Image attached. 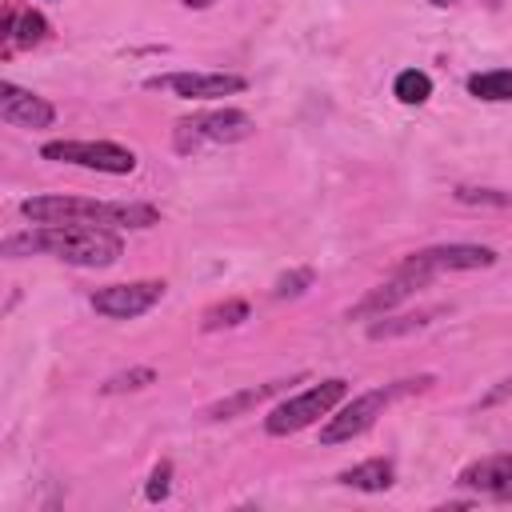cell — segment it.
<instances>
[{
  "label": "cell",
  "mask_w": 512,
  "mask_h": 512,
  "mask_svg": "<svg viewBox=\"0 0 512 512\" xmlns=\"http://www.w3.org/2000/svg\"><path fill=\"white\" fill-rule=\"evenodd\" d=\"M184 8H208V4H216V0H180Z\"/></svg>",
  "instance_id": "25"
},
{
  "label": "cell",
  "mask_w": 512,
  "mask_h": 512,
  "mask_svg": "<svg viewBox=\"0 0 512 512\" xmlns=\"http://www.w3.org/2000/svg\"><path fill=\"white\" fill-rule=\"evenodd\" d=\"M336 480L348 484V488H360V492H388L392 480H396V468H392V460L376 456V460H364L356 468H344Z\"/></svg>",
  "instance_id": "15"
},
{
  "label": "cell",
  "mask_w": 512,
  "mask_h": 512,
  "mask_svg": "<svg viewBox=\"0 0 512 512\" xmlns=\"http://www.w3.org/2000/svg\"><path fill=\"white\" fill-rule=\"evenodd\" d=\"M392 92H396V100H400V104H424V100L432 96V76H428V72H420V68H408V72H400V76H396Z\"/></svg>",
  "instance_id": "19"
},
{
  "label": "cell",
  "mask_w": 512,
  "mask_h": 512,
  "mask_svg": "<svg viewBox=\"0 0 512 512\" xmlns=\"http://www.w3.org/2000/svg\"><path fill=\"white\" fill-rule=\"evenodd\" d=\"M152 380H156V368H128V372H120V376L104 380V384H100V392H104V396L136 392V388H144V384H152Z\"/></svg>",
  "instance_id": "20"
},
{
  "label": "cell",
  "mask_w": 512,
  "mask_h": 512,
  "mask_svg": "<svg viewBox=\"0 0 512 512\" xmlns=\"http://www.w3.org/2000/svg\"><path fill=\"white\" fill-rule=\"evenodd\" d=\"M164 280H128V284H108L92 292V308L108 320H132L140 312H148L152 304H160L164 296Z\"/></svg>",
  "instance_id": "9"
},
{
  "label": "cell",
  "mask_w": 512,
  "mask_h": 512,
  "mask_svg": "<svg viewBox=\"0 0 512 512\" xmlns=\"http://www.w3.org/2000/svg\"><path fill=\"white\" fill-rule=\"evenodd\" d=\"M148 88L172 92L180 100H216V96L244 92L248 80L236 76V72H164V76H152Z\"/></svg>",
  "instance_id": "8"
},
{
  "label": "cell",
  "mask_w": 512,
  "mask_h": 512,
  "mask_svg": "<svg viewBox=\"0 0 512 512\" xmlns=\"http://www.w3.org/2000/svg\"><path fill=\"white\" fill-rule=\"evenodd\" d=\"M468 92H472L476 100H492V104L512 100V68H492V72L468 76Z\"/></svg>",
  "instance_id": "17"
},
{
  "label": "cell",
  "mask_w": 512,
  "mask_h": 512,
  "mask_svg": "<svg viewBox=\"0 0 512 512\" xmlns=\"http://www.w3.org/2000/svg\"><path fill=\"white\" fill-rule=\"evenodd\" d=\"M312 280H316V272H312V268H292V272H284V276L276 280L272 296H276V300H288V296H304V292L312 288Z\"/></svg>",
  "instance_id": "22"
},
{
  "label": "cell",
  "mask_w": 512,
  "mask_h": 512,
  "mask_svg": "<svg viewBox=\"0 0 512 512\" xmlns=\"http://www.w3.org/2000/svg\"><path fill=\"white\" fill-rule=\"evenodd\" d=\"M432 4H452V0H432Z\"/></svg>",
  "instance_id": "26"
},
{
  "label": "cell",
  "mask_w": 512,
  "mask_h": 512,
  "mask_svg": "<svg viewBox=\"0 0 512 512\" xmlns=\"http://www.w3.org/2000/svg\"><path fill=\"white\" fill-rule=\"evenodd\" d=\"M344 396H348V380H340V376L320 380V384L304 388L300 396H288L284 404H276V408L268 412L264 428H268V436H292V432L316 424L320 416H328Z\"/></svg>",
  "instance_id": "4"
},
{
  "label": "cell",
  "mask_w": 512,
  "mask_h": 512,
  "mask_svg": "<svg viewBox=\"0 0 512 512\" xmlns=\"http://www.w3.org/2000/svg\"><path fill=\"white\" fill-rule=\"evenodd\" d=\"M40 156L56 160V164H76V168L108 172V176H128L136 168V152L116 144V140H48L40 148Z\"/></svg>",
  "instance_id": "6"
},
{
  "label": "cell",
  "mask_w": 512,
  "mask_h": 512,
  "mask_svg": "<svg viewBox=\"0 0 512 512\" xmlns=\"http://www.w3.org/2000/svg\"><path fill=\"white\" fill-rule=\"evenodd\" d=\"M436 376H416V380H396V384H384V388H368L360 396H352L336 416H328V424L320 428V444H344V440H356L364 436L376 416H384V408L400 396H412V392H424L432 388Z\"/></svg>",
  "instance_id": "3"
},
{
  "label": "cell",
  "mask_w": 512,
  "mask_h": 512,
  "mask_svg": "<svg viewBox=\"0 0 512 512\" xmlns=\"http://www.w3.org/2000/svg\"><path fill=\"white\" fill-rule=\"evenodd\" d=\"M500 400H512V376L500 380L496 388H488V392L480 396V408H492V404H500Z\"/></svg>",
  "instance_id": "24"
},
{
  "label": "cell",
  "mask_w": 512,
  "mask_h": 512,
  "mask_svg": "<svg viewBox=\"0 0 512 512\" xmlns=\"http://www.w3.org/2000/svg\"><path fill=\"white\" fill-rule=\"evenodd\" d=\"M244 320H248V304H244V300H224V304L204 308L200 328H204V332H220V328H236V324H244Z\"/></svg>",
  "instance_id": "18"
},
{
  "label": "cell",
  "mask_w": 512,
  "mask_h": 512,
  "mask_svg": "<svg viewBox=\"0 0 512 512\" xmlns=\"http://www.w3.org/2000/svg\"><path fill=\"white\" fill-rule=\"evenodd\" d=\"M456 484L468 492L492 496V500H512V452H496V456H480L464 464Z\"/></svg>",
  "instance_id": "10"
},
{
  "label": "cell",
  "mask_w": 512,
  "mask_h": 512,
  "mask_svg": "<svg viewBox=\"0 0 512 512\" xmlns=\"http://www.w3.org/2000/svg\"><path fill=\"white\" fill-rule=\"evenodd\" d=\"M32 224H100V228H152L160 212L152 204H116L84 196H32L20 204Z\"/></svg>",
  "instance_id": "2"
},
{
  "label": "cell",
  "mask_w": 512,
  "mask_h": 512,
  "mask_svg": "<svg viewBox=\"0 0 512 512\" xmlns=\"http://www.w3.org/2000/svg\"><path fill=\"white\" fill-rule=\"evenodd\" d=\"M296 380H304V376H292V380H268V384H256V388L232 392V396H224V400L208 404V408H204V420H232V416H240V412H248V408H256V404H264V400H272V396L288 392V384H296Z\"/></svg>",
  "instance_id": "13"
},
{
  "label": "cell",
  "mask_w": 512,
  "mask_h": 512,
  "mask_svg": "<svg viewBox=\"0 0 512 512\" xmlns=\"http://www.w3.org/2000/svg\"><path fill=\"white\" fill-rule=\"evenodd\" d=\"M456 200L460 204H484V208H508L512 196L500 192V188H472V184H460L456 188Z\"/></svg>",
  "instance_id": "21"
},
{
  "label": "cell",
  "mask_w": 512,
  "mask_h": 512,
  "mask_svg": "<svg viewBox=\"0 0 512 512\" xmlns=\"http://www.w3.org/2000/svg\"><path fill=\"white\" fill-rule=\"evenodd\" d=\"M168 488H172V464H168V460H160V464L152 468V476H148V488H144V496H148L152 504H160V500L168 496Z\"/></svg>",
  "instance_id": "23"
},
{
  "label": "cell",
  "mask_w": 512,
  "mask_h": 512,
  "mask_svg": "<svg viewBox=\"0 0 512 512\" xmlns=\"http://www.w3.org/2000/svg\"><path fill=\"white\" fill-rule=\"evenodd\" d=\"M256 132L252 116L240 112V108H212V112H196L188 120L176 124L172 132V144L176 152H192L200 144H240Z\"/></svg>",
  "instance_id": "5"
},
{
  "label": "cell",
  "mask_w": 512,
  "mask_h": 512,
  "mask_svg": "<svg viewBox=\"0 0 512 512\" xmlns=\"http://www.w3.org/2000/svg\"><path fill=\"white\" fill-rule=\"evenodd\" d=\"M444 308H420V312H404V316H376L368 324V340H392V336H408L416 328H428Z\"/></svg>",
  "instance_id": "16"
},
{
  "label": "cell",
  "mask_w": 512,
  "mask_h": 512,
  "mask_svg": "<svg viewBox=\"0 0 512 512\" xmlns=\"http://www.w3.org/2000/svg\"><path fill=\"white\" fill-rule=\"evenodd\" d=\"M492 264H496V252L488 244H436V248L412 252L400 268H408L432 284L440 272H472V268H492Z\"/></svg>",
  "instance_id": "7"
},
{
  "label": "cell",
  "mask_w": 512,
  "mask_h": 512,
  "mask_svg": "<svg viewBox=\"0 0 512 512\" xmlns=\"http://www.w3.org/2000/svg\"><path fill=\"white\" fill-rule=\"evenodd\" d=\"M32 252H48L76 268H112L124 256V240L100 224H40L20 236H4L8 260H20Z\"/></svg>",
  "instance_id": "1"
},
{
  "label": "cell",
  "mask_w": 512,
  "mask_h": 512,
  "mask_svg": "<svg viewBox=\"0 0 512 512\" xmlns=\"http://www.w3.org/2000/svg\"><path fill=\"white\" fill-rule=\"evenodd\" d=\"M424 284H428L424 276H416V272H408V268H396V276H388L384 284H376V288L348 312V320H352V316H360V320L372 316V320H376V316H384L388 308H396L400 300H408V296H412L416 288H424Z\"/></svg>",
  "instance_id": "12"
},
{
  "label": "cell",
  "mask_w": 512,
  "mask_h": 512,
  "mask_svg": "<svg viewBox=\"0 0 512 512\" xmlns=\"http://www.w3.org/2000/svg\"><path fill=\"white\" fill-rule=\"evenodd\" d=\"M44 36H48V20L40 12H32V8H8V16H4V40H8V48H32Z\"/></svg>",
  "instance_id": "14"
},
{
  "label": "cell",
  "mask_w": 512,
  "mask_h": 512,
  "mask_svg": "<svg viewBox=\"0 0 512 512\" xmlns=\"http://www.w3.org/2000/svg\"><path fill=\"white\" fill-rule=\"evenodd\" d=\"M0 120L12 124V128H48L56 120V108L44 96H36V92L16 88L12 80H4L0 84Z\"/></svg>",
  "instance_id": "11"
}]
</instances>
